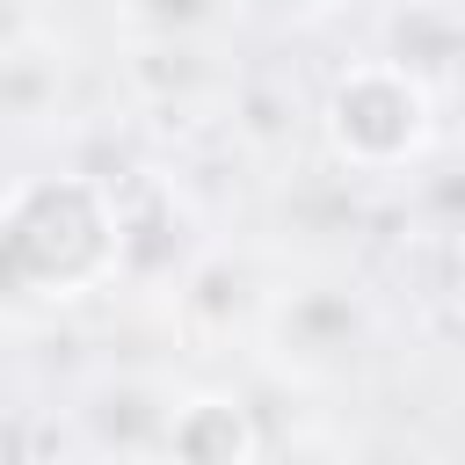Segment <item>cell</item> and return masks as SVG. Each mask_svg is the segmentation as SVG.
<instances>
[{"label": "cell", "mask_w": 465, "mask_h": 465, "mask_svg": "<svg viewBox=\"0 0 465 465\" xmlns=\"http://www.w3.org/2000/svg\"><path fill=\"white\" fill-rule=\"evenodd\" d=\"M124 87L145 109H182V102L211 94L218 87L211 36H131L124 44Z\"/></svg>", "instance_id": "obj_6"}, {"label": "cell", "mask_w": 465, "mask_h": 465, "mask_svg": "<svg viewBox=\"0 0 465 465\" xmlns=\"http://www.w3.org/2000/svg\"><path fill=\"white\" fill-rule=\"evenodd\" d=\"M262 341H269V356L291 378L320 385V378H334V371L356 363V349H363V305L341 283H305V291L262 298Z\"/></svg>", "instance_id": "obj_3"}, {"label": "cell", "mask_w": 465, "mask_h": 465, "mask_svg": "<svg viewBox=\"0 0 465 465\" xmlns=\"http://www.w3.org/2000/svg\"><path fill=\"white\" fill-rule=\"evenodd\" d=\"M262 429L232 392H182L160 436V465H254Z\"/></svg>", "instance_id": "obj_5"}, {"label": "cell", "mask_w": 465, "mask_h": 465, "mask_svg": "<svg viewBox=\"0 0 465 465\" xmlns=\"http://www.w3.org/2000/svg\"><path fill=\"white\" fill-rule=\"evenodd\" d=\"M450 58H458L450 0H407V15L392 22V65H400V73H414V80L436 94V80L450 73Z\"/></svg>", "instance_id": "obj_7"}, {"label": "cell", "mask_w": 465, "mask_h": 465, "mask_svg": "<svg viewBox=\"0 0 465 465\" xmlns=\"http://www.w3.org/2000/svg\"><path fill=\"white\" fill-rule=\"evenodd\" d=\"M0 465H36V421L0 407Z\"/></svg>", "instance_id": "obj_10"}, {"label": "cell", "mask_w": 465, "mask_h": 465, "mask_svg": "<svg viewBox=\"0 0 465 465\" xmlns=\"http://www.w3.org/2000/svg\"><path fill=\"white\" fill-rule=\"evenodd\" d=\"M232 0H116L124 36H211Z\"/></svg>", "instance_id": "obj_9"}, {"label": "cell", "mask_w": 465, "mask_h": 465, "mask_svg": "<svg viewBox=\"0 0 465 465\" xmlns=\"http://www.w3.org/2000/svg\"><path fill=\"white\" fill-rule=\"evenodd\" d=\"M0 298H87L116 283V196L94 174H29L0 196Z\"/></svg>", "instance_id": "obj_1"}, {"label": "cell", "mask_w": 465, "mask_h": 465, "mask_svg": "<svg viewBox=\"0 0 465 465\" xmlns=\"http://www.w3.org/2000/svg\"><path fill=\"white\" fill-rule=\"evenodd\" d=\"M254 465H327L320 450H305V443H291V450H262Z\"/></svg>", "instance_id": "obj_11"}, {"label": "cell", "mask_w": 465, "mask_h": 465, "mask_svg": "<svg viewBox=\"0 0 465 465\" xmlns=\"http://www.w3.org/2000/svg\"><path fill=\"white\" fill-rule=\"evenodd\" d=\"M247 7H298V0H247Z\"/></svg>", "instance_id": "obj_13"}, {"label": "cell", "mask_w": 465, "mask_h": 465, "mask_svg": "<svg viewBox=\"0 0 465 465\" xmlns=\"http://www.w3.org/2000/svg\"><path fill=\"white\" fill-rule=\"evenodd\" d=\"M182 392H167L160 378H102L87 400H80V429L94 443L102 465H160V436H167V414H174Z\"/></svg>", "instance_id": "obj_4"}, {"label": "cell", "mask_w": 465, "mask_h": 465, "mask_svg": "<svg viewBox=\"0 0 465 465\" xmlns=\"http://www.w3.org/2000/svg\"><path fill=\"white\" fill-rule=\"evenodd\" d=\"M320 138L349 174H400L436 138V94L392 58H363L327 87Z\"/></svg>", "instance_id": "obj_2"}, {"label": "cell", "mask_w": 465, "mask_h": 465, "mask_svg": "<svg viewBox=\"0 0 465 465\" xmlns=\"http://www.w3.org/2000/svg\"><path fill=\"white\" fill-rule=\"evenodd\" d=\"M65 94V65L44 44H0V124H44Z\"/></svg>", "instance_id": "obj_8"}, {"label": "cell", "mask_w": 465, "mask_h": 465, "mask_svg": "<svg viewBox=\"0 0 465 465\" xmlns=\"http://www.w3.org/2000/svg\"><path fill=\"white\" fill-rule=\"evenodd\" d=\"M378 465H436V458H421V450H407V458H378Z\"/></svg>", "instance_id": "obj_12"}]
</instances>
